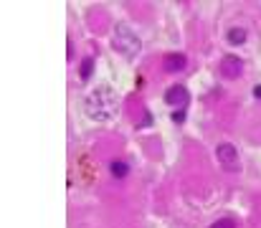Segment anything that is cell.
<instances>
[{
  "mask_svg": "<svg viewBox=\"0 0 261 228\" xmlns=\"http://www.w3.org/2000/svg\"><path fill=\"white\" fill-rule=\"evenodd\" d=\"M221 74L226 76V79H239V76L244 74V61H241L239 56H223V61H221Z\"/></svg>",
  "mask_w": 261,
  "mask_h": 228,
  "instance_id": "277c9868",
  "label": "cell"
},
{
  "mask_svg": "<svg viewBox=\"0 0 261 228\" xmlns=\"http://www.w3.org/2000/svg\"><path fill=\"white\" fill-rule=\"evenodd\" d=\"M188 99H190V94H188V89H185L182 84H175V86H170V89L165 91V102H168L170 107H185Z\"/></svg>",
  "mask_w": 261,
  "mask_h": 228,
  "instance_id": "5b68a950",
  "label": "cell"
},
{
  "mask_svg": "<svg viewBox=\"0 0 261 228\" xmlns=\"http://www.w3.org/2000/svg\"><path fill=\"white\" fill-rule=\"evenodd\" d=\"M244 41H246V31H244V28H231V31H228V43L239 46V43H244Z\"/></svg>",
  "mask_w": 261,
  "mask_h": 228,
  "instance_id": "52a82bcc",
  "label": "cell"
},
{
  "mask_svg": "<svg viewBox=\"0 0 261 228\" xmlns=\"http://www.w3.org/2000/svg\"><path fill=\"white\" fill-rule=\"evenodd\" d=\"M91 69H94V61L87 59L84 64H82V69H79V76H82V81H87L89 76H91Z\"/></svg>",
  "mask_w": 261,
  "mask_h": 228,
  "instance_id": "9c48e42d",
  "label": "cell"
},
{
  "mask_svg": "<svg viewBox=\"0 0 261 228\" xmlns=\"http://www.w3.org/2000/svg\"><path fill=\"white\" fill-rule=\"evenodd\" d=\"M185 66H188V59H185L182 54H170V56L165 59V64H163L165 71H182Z\"/></svg>",
  "mask_w": 261,
  "mask_h": 228,
  "instance_id": "8992f818",
  "label": "cell"
},
{
  "mask_svg": "<svg viewBox=\"0 0 261 228\" xmlns=\"http://www.w3.org/2000/svg\"><path fill=\"white\" fill-rule=\"evenodd\" d=\"M173 122H177V124H180V122H185V112H175Z\"/></svg>",
  "mask_w": 261,
  "mask_h": 228,
  "instance_id": "8fae6325",
  "label": "cell"
},
{
  "mask_svg": "<svg viewBox=\"0 0 261 228\" xmlns=\"http://www.w3.org/2000/svg\"><path fill=\"white\" fill-rule=\"evenodd\" d=\"M254 96H256V99H261V84H259V86H254Z\"/></svg>",
  "mask_w": 261,
  "mask_h": 228,
  "instance_id": "7c38bea8",
  "label": "cell"
},
{
  "mask_svg": "<svg viewBox=\"0 0 261 228\" xmlns=\"http://www.w3.org/2000/svg\"><path fill=\"white\" fill-rule=\"evenodd\" d=\"M211 228H236V223H233V218H221V221H216Z\"/></svg>",
  "mask_w": 261,
  "mask_h": 228,
  "instance_id": "30bf717a",
  "label": "cell"
},
{
  "mask_svg": "<svg viewBox=\"0 0 261 228\" xmlns=\"http://www.w3.org/2000/svg\"><path fill=\"white\" fill-rule=\"evenodd\" d=\"M218 162L223 165V170H239V152L233 145H228V142H223V145H218Z\"/></svg>",
  "mask_w": 261,
  "mask_h": 228,
  "instance_id": "3957f363",
  "label": "cell"
},
{
  "mask_svg": "<svg viewBox=\"0 0 261 228\" xmlns=\"http://www.w3.org/2000/svg\"><path fill=\"white\" fill-rule=\"evenodd\" d=\"M84 112L91 119H96V122L117 117V112H119V94L112 86H96L94 91H89L87 99H84Z\"/></svg>",
  "mask_w": 261,
  "mask_h": 228,
  "instance_id": "6da1fadb",
  "label": "cell"
},
{
  "mask_svg": "<svg viewBox=\"0 0 261 228\" xmlns=\"http://www.w3.org/2000/svg\"><path fill=\"white\" fill-rule=\"evenodd\" d=\"M127 172H129V165L127 162H122V160L112 162V175L114 178H127Z\"/></svg>",
  "mask_w": 261,
  "mask_h": 228,
  "instance_id": "ba28073f",
  "label": "cell"
},
{
  "mask_svg": "<svg viewBox=\"0 0 261 228\" xmlns=\"http://www.w3.org/2000/svg\"><path fill=\"white\" fill-rule=\"evenodd\" d=\"M114 48L122 54V56H135L140 51V38L137 33L127 26V23H117L114 26V38H112Z\"/></svg>",
  "mask_w": 261,
  "mask_h": 228,
  "instance_id": "7a4b0ae2",
  "label": "cell"
}]
</instances>
